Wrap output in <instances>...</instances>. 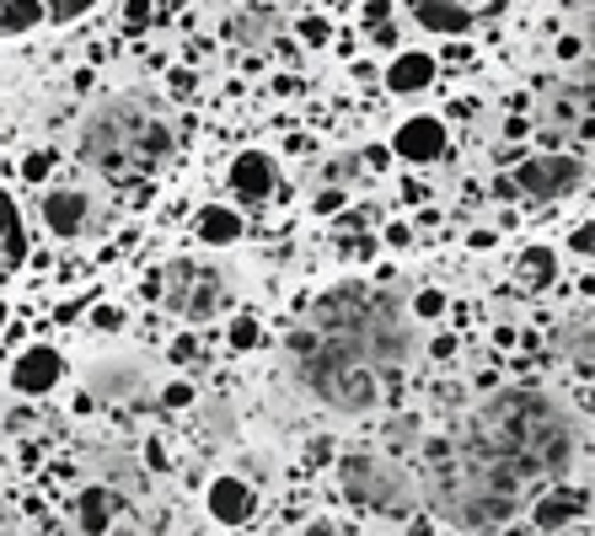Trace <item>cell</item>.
<instances>
[{
  "instance_id": "cell-20",
  "label": "cell",
  "mask_w": 595,
  "mask_h": 536,
  "mask_svg": "<svg viewBox=\"0 0 595 536\" xmlns=\"http://www.w3.org/2000/svg\"><path fill=\"white\" fill-rule=\"evenodd\" d=\"M429 81H435V60H429V54H418V49L397 54L392 70H387V86H392L397 97H413V92H424Z\"/></svg>"
},
{
  "instance_id": "cell-19",
  "label": "cell",
  "mask_w": 595,
  "mask_h": 536,
  "mask_svg": "<svg viewBox=\"0 0 595 536\" xmlns=\"http://www.w3.org/2000/svg\"><path fill=\"white\" fill-rule=\"evenodd\" d=\"M194 236L204 247H236L242 242V215L226 209V204H204L194 220Z\"/></svg>"
},
{
  "instance_id": "cell-21",
  "label": "cell",
  "mask_w": 595,
  "mask_h": 536,
  "mask_svg": "<svg viewBox=\"0 0 595 536\" xmlns=\"http://www.w3.org/2000/svg\"><path fill=\"white\" fill-rule=\"evenodd\" d=\"M515 279H521V290H552V279H558L552 247H526L521 264H515Z\"/></svg>"
},
{
  "instance_id": "cell-24",
  "label": "cell",
  "mask_w": 595,
  "mask_h": 536,
  "mask_svg": "<svg viewBox=\"0 0 595 536\" xmlns=\"http://www.w3.org/2000/svg\"><path fill=\"white\" fill-rule=\"evenodd\" d=\"M585 102H595V92H585V97H574V92H563V97L552 102V124H574Z\"/></svg>"
},
{
  "instance_id": "cell-34",
  "label": "cell",
  "mask_w": 595,
  "mask_h": 536,
  "mask_svg": "<svg viewBox=\"0 0 595 536\" xmlns=\"http://www.w3.org/2000/svg\"><path fill=\"white\" fill-rule=\"evenodd\" d=\"M429 354H440V360H451V354H457V338H451V333H440V338H435V343H429Z\"/></svg>"
},
{
  "instance_id": "cell-23",
  "label": "cell",
  "mask_w": 595,
  "mask_h": 536,
  "mask_svg": "<svg viewBox=\"0 0 595 536\" xmlns=\"http://www.w3.org/2000/svg\"><path fill=\"white\" fill-rule=\"evenodd\" d=\"M258 343H264V322H258V317H236V322H231V349H236V354H247V349H258Z\"/></svg>"
},
{
  "instance_id": "cell-9",
  "label": "cell",
  "mask_w": 595,
  "mask_h": 536,
  "mask_svg": "<svg viewBox=\"0 0 595 536\" xmlns=\"http://www.w3.org/2000/svg\"><path fill=\"white\" fill-rule=\"evenodd\" d=\"M515 188L526 194V199H563V194H574L580 188V161L574 156H526L521 167H515Z\"/></svg>"
},
{
  "instance_id": "cell-10",
  "label": "cell",
  "mask_w": 595,
  "mask_h": 536,
  "mask_svg": "<svg viewBox=\"0 0 595 536\" xmlns=\"http://www.w3.org/2000/svg\"><path fill=\"white\" fill-rule=\"evenodd\" d=\"M60 376H65V354H60L54 343H33V349H22L16 365H11V387H16L22 398H44V392H54Z\"/></svg>"
},
{
  "instance_id": "cell-3",
  "label": "cell",
  "mask_w": 595,
  "mask_h": 536,
  "mask_svg": "<svg viewBox=\"0 0 595 536\" xmlns=\"http://www.w3.org/2000/svg\"><path fill=\"white\" fill-rule=\"evenodd\" d=\"M75 150L108 183H134L172 156V130L145 97H102L75 134Z\"/></svg>"
},
{
  "instance_id": "cell-41",
  "label": "cell",
  "mask_w": 595,
  "mask_h": 536,
  "mask_svg": "<svg viewBox=\"0 0 595 536\" xmlns=\"http://www.w3.org/2000/svg\"><path fill=\"white\" fill-rule=\"evenodd\" d=\"M338 204H343V194H332V188H328V194H323V199H317V209H323V215H332V209H338Z\"/></svg>"
},
{
  "instance_id": "cell-27",
  "label": "cell",
  "mask_w": 595,
  "mask_h": 536,
  "mask_svg": "<svg viewBox=\"0 0 595 536\" xmlns=\"http://www.w3.org/2000/svg\"><path fill=\"white\" fill-rule=\"evenodd\" d=\"M49 167H54V150H33V156L22 161V178H27V183H44Z\"/></svg>"
},
{
  "instance_id": "cell-30",
  "label": "cell",
  "mask_w": 595,
  "mask_h": 536,
  "mask_svg": "<svg viewBox=\"0 0 595 536\" xmlns=\"http://www.w3.org/2000/svg\"><path fill=\"white\" fill-rule=\"evenodd\" d=\"M569 247H574V253H595V226H580V231L569 236Z\"/></svg>"
},
{
  "instance_id": "cell-14",
  "label": "cell",
  "mask_w": 595,
  "mask_h": 536,
  "mask_svg": "<svg viewBox=\"0 0 595 536\" xmlns=\"http://www.w3.org/2000/svg\"><path fill=\"white\" fill-rule=\"evenodd\" d=\"M70 521H75V532H81V536H113V521H119V494H113V488H102V483L81 488V494L70 499Z\"/></svg>"
},
{
  "instance_id": "cell-26",
  "label": "cell",
  "mask_w": 595,
  "mask_h": 536,
  "mask_svg": "<svg viewBox=\"0 0 595 536\" xmlns=\"http://www.w3.org/2000/svg\"><path fill=\"white\" fill-rule=\"evenodd\" d=\"M295 33H301V44H312V49H323V44L332 38V27L323 22V16H301V27H295Z\"/></svg>"
},
{
  "instance_id": "cell-13",
  "label": "cell",
  "mask_w": 595,
  "mask_h": 536,
  "mask_svg": "<svg viewBox=\"0 0 595 536\" xmlns=\"http://www.w3.org/2000/svg\"><path fill=\"white\" fill-rule=\"evenodd\" d=\"M92 392L108 402H134L139 392H145V381H150V365L139 360V354H130V360H97L92 365Z\"/></svg>"
},
{
  "instance_id": "cell-43",
  "label": "cell",
  "mask_w": 595,
  "mask_h": 536,
  "mask_svg": "<svg viewBox=\"0 0 595 536\" xmlns=\"http://www.w3.org/2000/svg\"><path fill=\"white\" fill-rule=\"evenodd\" d=\"M5 317H11V312H5V301H0V328H5Z\"/></svg>"
},
{
  "instance_id": "cell-4",
  "label": "cell",
  "mask_w": 595,
  "mask_h": 536,
  "mask_svg": "<svg viewBox=\"0 0 595 536\" xmlns=\"http://www.w3.org/2000/svg\"><path fill=\"white\" fill-rule=\"evenodd\" d=\"M284 360H290L295 381L323 402V407H332V413H376V407H381L387 381H381L365 360H354V354L332 349L328 338H317L306 322L290 328Z\"/></svg>"
},
{
  "instance_id": "cell-17",
  "label": "cell",
  "mask_w": 595,
  "mask_h": 536,
  "mask_svg": "<svg viewBox=\"0 0 595 536\" xmlns=\"http://www.w3.org/2000/svg\"><path fill=\"white\" fill-rule=\"evenodd\" d=\"M574 515H585V494L569 488V483H552V488L531 504V521H536L542 532H558V526H569Z\"/></svg>"
},
{
  "instance_id": "cell-37",
  "label": "cell",
  "mask_w": 595,
  "mask_h": 536,
  "mask_svg": "<svg viewBox=\"0 0 595 536\" xmlns=\"http://www.w3.org/2000/svg\"><path fill=\"white\" fill-rule=\"evenodd\" d=\"M145 462H150L156 472L167 467V451H161V440H150V446H145Z\"/></svg>"
},
{
  "instance_id": "cell-5",
  "label": "cell",
  "mask_w": 595,
  "mask_h": 536,
  "mask_svg": "<svg viewBox=\"0 0 595 536\" xmlns=\"http://www.w3.org/2000/svg\"><path fill=\"white\" fill-rule=\"evenodd\" d=\"M338 488L365 515H387V521H413L418 515V488H413V477L397 467L392 456H376V451L343 456L338 462Z\"/></svg>"
},
{
  "instance_id": "cell-28",
  "label": "cell",
  "mask_w": 595,
  "mask_h": 536,
  "mask_svg": "<svg viewBox=\"0 0 595 536\" xmlns=\"http://www.w3.org/2000/svg\"><path fill=\"white\" fill-rule=\"evenodd\" d=\"M150 27V0H124V33H145Z\"/></svg>"
},
{
  "instance_id": "cell-1",
  "label": "cell",
  "mask_w": 595,
  "mask_h": 536,
  "mask_svg": "<svg viewBox=\"0 0 595 536\" xmlns=\"http://www.w3.org/2000/svg\"><path fill=\"white\" fill-rule=\"evenodd\" d=\"M424 494L457 532L488 536L574 467V418L542 387L494 392L466 424L424 440Z\"/></svg>"
},
{
  "instance_id": "cell-11",
  "label": "cell",
  "mask_w": 595,
  "mask_h": 536,
  "mask_svg": "<svg viewBox=\"0 0 595 536\" xmlns=\"http://www.w3.org/2000/svg\"><path fill=\"white\" fill-rule=\"evenodd\" d=\"M44 226L54 236H86V231H97V199L86 188H49L44 194Z\"/></svg>"
},
{
  "instance_id": "cell-40",
  "label": "cell",
  "mask_w": 595,
  "mask_h": 536,
  "mask_svg": "<svg viewBox=\"0 0 595 536\" xmlns=\"http://www.w3.org/2000/svg\"><path fill=\"white\" fill-rule=\"evenodd\" d=\"M526 130H531L526 119H505V139H521V134H526Z\"/></svg>"
},
{
  "instance_id": "cell-6",
  "label": "cell",
  "mask_w": 595,
  "mask_h": 536,
  "mask_svg": "<svg viewBox=\"0 0 595 536\" xmlns=\"http://www.w3.org/2000/svg\"><path fill=\"white\" fill-rule=\"evenodd\" d=\"M161 284H167V290H161L167 312H178L183 322H209V317L226 306V279H220L209 264H198V258L167 264Z\"/></svg>"
},
{
  "instance_id": "cell-36",
  "label": "cell",
  "mask_w": 595,
  "mask_h": 536,
  "mask_svg": "<svg viewBox=\"0 0 595 536\" xmlns=\"http://www.w3.org/2000/svg\"><path fill=\"white\" fill-rule=\"evenodd\" d=\"M466 247H472V253H488V247H494V231H472Z\"/></svg>"
},
{
  "instance_id": "cell-25",
  "label": "cell",
  "mask_w": 595,
  "mask_h": 536,
  "mask_svg": "<svg viewBox=\"0 0 595 536\" xmlns=\"http://www.w3.org/2000/svg\"><path fill=\"white\" fill-rule=\"evenodd\" d=\"M161 407H172V413L194 407V387H189V381H167V387H161Z\"/></svg>"
},
{
  "instance_id": "cell-42",
  "label": "cell",
  "mask_w": 595,
  "mask_h": 536,
  "mask_svg": "<svg viewBox=\"0 0 595 536\" xmlns=\"http://www.w3.org/2000/svg\"><path fill=\"white\" fill-rule=\"evenodd\" d=\"M189 0H161V16H172V11H183Z\"/></svg>"
},
{
  "instance_id": "cell-39",
  "label": "cell",
  "mask_w": 595,
  "mask_h": 536,
  "mask_svg": "<svg viewBox=\"0 0 595 536\" xmlns=\"http://www.w3.org/2000/svg\"><path fill=\"white\" fill-rule=\"evenodd\" d=\"M172 92H194V70H172Z\"/></svg>"
},
{
  "instance_id": "cell-16",
  "label": "cell",
  "mask_w": 595,
  "mask_h": 536,
  "mask_svg": "<svg viewBox=\"0 0 595 536\" xmlns=\"http://www.w3.org/2000/svg\"><path fill=\"white\" fill-rule=\"evenodd\" d=\"M231 194L242 204L274 199V161H268L264 150H242V156L231 161Z\"/></svg>"
},
{
  "instance_id": "cell-32",
  "label": "cell",
  "mask_w": 595,
  "mask_h": 536,
  "mask_svg": "<svg viewBox=\"0 0 595 536\" xmlns=\"http://www.w3.org/2000/svg\"><path fill=\"white\" fill-rule=\"evenodd\" d=\"M92 322H97V328H119V322H124V312H113V306H97V312H92Z\"/></svg>"
},
{
  "instance_id": "cell-29",
  "label": "cell",
  "mask_w": 595,
  "mask_h": 536,
  "mask_svg": "<svg viewBox=\"0 0 595 536\" xmlns=\"http://www.w3.org/2000/svg\"><path fill=\"white\" fill-rule=\"evenodd\" d=\"M446 312V295L440 290H418L413 295V317H440Z\"/></svg>"
},
{
  "instance_id": "cell-22",
  "label": "cell",
  "mask_w": 595,
  "mask_h": 536,
  "mask_svg": "<svg viewBox=\"0 0 595 536\" xmlns=\"http://www.w3.org/2000/svg\"><path fill=\"white\" fill-rule=\"evenodd\" d=\"M274 22H279V16H274L268 5H253L247 16H236V22H231V33H236V44H253V49H264V44H268V27H274Z\"/></svg>"
},
{
  "instance_id": "cell-2",
  "label": "cell",
  "mask_w": 595,
  "mask_h": 536,
  "mask_svg": "<svg viewBox=\"0 0 595 536\" xmlns=\"http://www.w3.org/2000/svg\"><path fill=\"white\" fill-rule=\"evenodd\" d=\"M301 322L317 338H328L332 349L365 360L381 381H392L397 370L418 354V333H413L402 301L392 290H376V284H360V279H343V284L323 290L306 306Z\"/></svg>"
},
{
  "instance_id": "cell-7",
  "label": "cell",
  "mask_w": 595,
  "mask_h": 536,
  "mask_svg": "<svg viewBox=\"0 0 595 536\" xmlns=\"http://www.w3.org/2000/svg\"><path fill=\"white\" fill-rule=\"evenodd\" d=\"M402 5L424 33H440V38H462L477 22L505 11V0H402Z\"/></svg>"
},
{
  "instance_id": "cell-31",
  "label": "cell",
  "mask_w": 595,
  "mask_h": 536,
  "mask_svg": "<svg viewBox=\"0 0 595 536\" xmlns=\"http://www.w3.org/2000/svg\"><path fill=\"white\" fill-rule=\"evenodd\" d=\"M328 178L332 183H349V178H354V156H338V161L328 167Z\"/></svg>"
},
{
  "instance_id": "cell-8",
  "label": "cell",
  "mask_w": 595,
  "mask_h": 536,
  "mask_svg": "<svg viewBox=\"0 0 595 536\" xmlns=\"http://www.w3.org/2000/svg\"><path fill=\"white\" fill-rule=\"evenodd\" d=\"M102 0H0V38H27L38 27H65Z\"/></svg>"
},
{
  "instance_id": "cell-18",
  "label": "cell",
  "mask_w": 595,
  "mask_h": 536,
  "mask_svg": "<svg viewBox=\"0 0 595 536\" xmlns=\"http://www.w3.org/2000/svg\"><path fill=\"white\" fill-rule=\"evenodd\" d=\"M22 258H27V231H22V209H16V199L0 188V284L22 268Z\"/></svg>"
},
{
  "instance_id": "cell-12",
  "label": "cell",
  "mask_w": 595,
  "mask_h": 536,
  "mask_svg": "<svg viewBox=\"0 0 595 536\" xmlns=\"http://www.w3.org/2000/svg\"><path fill=\"white\" fill-rule=\"evenodd\" d=\"M204 510H209L220 526H242V521H253L258 494H253V483H247V477L220 472V477H209V488H204Z\"/></svg>"
},
{
  "instance_id": "cell-15",
  "label": "cell",
  "mask_w": 595,
  "mask_h": 536,
  "mask_svg": "<svg viewBox=\"0 0 595 536\" xmlns=\"http://www.w3.org/2000/svg\"><path fill=\"white\" fill-rule=\"evenodd\" d=\"M392 150L402 161H440L446 156V124L418 113V119H402V130L392 134Z\"/></svg>"
},
{
  "instance_id": "cell-35",
  "label": "cell",
  "mask_w": 595,
  "mask_h": 536,
  "mask_svg": "<svg viewBox=\"0 0 595 536\" xmlns=\"http://www.w3.org/2000/svg\"><path fill=\"white\" fill-rule=\"evenodd\" d=\"M580 49H585L580 38H558V60H580Z\"/></svg>"
},
{
  "instance_id": "cell-38",
  "label": "cell",
  "mask_w": 595,
  "mask_h": 536,
  "mask_svg": "<svg viewBox=\"0 0 595 536\" xmlns=\"http://www.w3.org/2000/svg\"><path fill=\"white\" fill-rule=\"evenodd\" d=\"M387 242H392V247H408V242H413V231H408V226H387Z\"/></svg>"
},
{
  "instance_id": "cell-33",
  "label": "cell",
  "mask_w": 595,
  "mask_h": 536,
  "mask_svg": "<svg viewBox=\"0 0 595 536\" xmlns=\"http://www.w3.org/2000/svg\"><path fill=\"white\" fill-rule=\"evenodd\" d=\"M365 22H371V27H387V0H371V5H365Z\"/></svg>"
}]
</instances>
